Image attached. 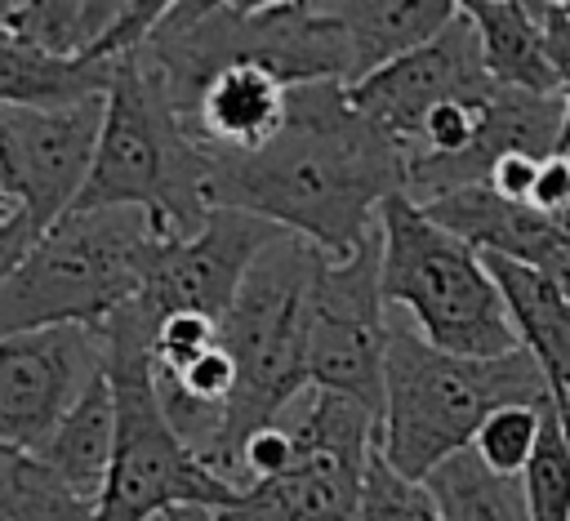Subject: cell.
<instances>
[{
    "mask_svg": "<svg viewBox=\"0 0 570 521\" xmlns=\"http://www.w3.org/2000/svg\"><path fill=\"white\" fill-rule=\"evenodd\" d=\"M401 187V147L356 116L338 80L285 89L281 129L236 156H209L205 205L236 209L343 258L370 232L374 214Z\"/></svg>",
    "mask_w": 570,
    "mask_h": 521,
    "instance_id": "1",
    "label": "cell"
},
{
    "mask_svg": "<svg viewBox=\"0 0 570 521\" xmlns=\"http://www.w3.org/2000/svg\"><path fill=\"white\" fill-rule=\"evenodd\" d=\"M316 254L321 249L285 232L267 240L218 321V347L232 356L236 387L205 468L227 490H236L240 445L281 423V414L307 392V285Z\"/></svg>",
    "mask_w": 570,
    "mask_h": 521,
    "instance_id": "2",
    "label": "cell"
},
{
    "mask_svg": "<svg viewBox=\"0 0 570 521\" xmlns=\"http://www.w3.org/2000/svg\"><path fill=\"white\" fill-rule=\"evenodd\" d=\"M534 401H548V383L521 347L499 361H468L428 347L410 325H387L374 450L396 476L423 481L472 445L490 410Z\"/></svg>",
    "mask_w": 570,
    "mask_h": 521,
    "instance_id": "3",
    "label": "cell"
},
{
    "mask_svg": "<svg viewBox=\"0 0 570 521\" xmlns=\"http://www.w3.org/2000/svg\"><path fill=\"white\" fill-rule=\"evenodd\" d=\"M209 156L174 120L160 80L134 53L116 58L102 94L94 165L71 209H142L165 240L191 236L205 205Z\"/></svg>",
    "mask_w": 570,
    "mask_h": 521,
    "instance_id": "4",
    "label": "cell"
},
{
    "mask_svg": "<svg viewBox=\"0 0 570 521\" xmlns=\"http://www.w3.org/2000/svg\"><path fill=\"white\" fill-rule=\"evenodd\" d=\"M165 236L142 209H71L31 240L0 285V338L80 325L102 330L138 298Z\"/></svg>",
    "mask_w": 570,
    "mask_h": 521,
    "instance_id": "5",
    "label": "cell"
},
{
    "mask_svg": "<svg viewBox=\"0 0 570 521\" xmlns=\"http://www.w3.org/2000/svg\"><path fill=\"white\" fill-rule=\"evenodd\" d=\"M98 338L102 374L116 401V450L89 521H156L169 508L223 512L236 499V490H227L209 468L191 459V450L169 432L156 405L147 356L151 325L142 321V312L125 303L102 321Z\"/></svg>",
    "mask_w": 570,
    "mask_h": 521,
    "instance_id": "6",
    "label": "cell"
},
{
    "mask_svg": "<svg viewBox=\"0 0 570 521\" xmlns=\"http://www.w3.org/2000/svg\"><path fill=\"white\" fill-rule=\"evenodd\" d=\"M379 227V298L410 307L419 338L436 352L468 361H499L517 352L503 298L463 240L441 232L405 196H387L374 214Z\"/></svg>",
    "mask_w": 570,
    "mask_h": 521,
    "instance_id": "7",
    "label": "cell"
},
{
    "mask_svg": "<svg viewBox=\"0 0 570 521\" xmlns=\"http://www.w3.org/2000/svg\"><path fill=\"white\" fill-rule=\"evenodd\" d=\"M383 298L379 227L343 258L316 254L307 285V387L338 392L370 414L383 401Z\"/></svg>",
    "mask_w": 570,
    "mask_h": 521,
    "instance_id": "8",
    "label": "cell"
},
{
    "mask_svg": "<svg viewBox=\"0 0 570 521\" xmlns=\"http://www.w3.org/2000/svg\"><path fill=\"white\" fill-rule=\"evenodd\" d=\"M98 125L102 98L67 107H0V191L36 236L71 214L94 165Z\"/></svg>",
    "mask_w": 570,
    "mask_h": 521,
    "instance_id": "9",
    "label": "cell"
},
{
    "mask_svg": "<svg viewBox=\"0 0 570 521\" xmlns=\"http://www.w3.org/2000/svg\"><path fill=\"white\" fill-rule=\"evenodd\" d=\"M499 85L485 76L476 36L468 18L454 4V18L423 40L419 49L383 62L379 71L361 76L356 85H343V98L356 116H365L374 129H383L396 147L414 138L423 116L441 102H476L490 98Z\"/></svg>",
    "mask_w": 570,
    "mask_h": 521,
    "instance_id": "10",
    "label": "cell"
},
{
    "mask_svg": "<svg viewBox=\"0 0 570 521\" xmlns=\"http://www.w3.org/2000/svg\"><path fill=\"white\" fill-rule=\"evenodd\" d=\"M281 227L236 214V209H209L191 236L165 240L147 267V281L134 298L147 325H156L169 312H196L214 325L223 321L227 303L236 298L254 254L276 240Z\"/></svg>",
    "mask_w": 570,
    "mask_h": 521,
    "instance_id": "11",
    "label": "cell"
},
{
    "mask_svg": "<svg viewBox=\"0 0 570 521\" xmlns=\"http://www.w3.org/2000/svg\"><path fill=\"white\" fill-rule=\"evenodd\" d=\"M98 370V330L49 325L0 338V441L36 454Z\"/></svg>",
    "mask_w": 570,
    "mask_h": 521,
    "instance_id": "12",
    "label": "cell"
},
{
    "mask_svg": "<svg viewBox=\"0 0 570 521\" xmlns=\"http://www.w3.org/2000/svg\"><path fill=\"white\" fill-rule=\"evenodd\" d=\"M419 209L441 232L463 240L472 254H494V258H508V263H521L534 272L570 276V227L548 214H534L521 200L494 196L485 183L459 187Z\"/></svg>",
    "mask_w": 570,
    "mask_h": 521,
    "instance_id": "13",
    "label": "cell"
},
{
    "mask_svg": "<svg viewBox=\"0 0 570 521\" xmlns=\"http://www.w3.org/2000/svg\"><path fill=\"white\" fill-rule=\"evenodd\" d=\"M285 120V85L258 62L218 67L178 111L183 134L205 156H236L263 147Z\"/></svg>",
    "mask_w": 570,
    "mask_h": 521,
    "instance_id": "14",
    "label": "cell"
},
{
    "mask_svg": "<svg viewBox=\"0 0 570 521\" xmlns=\"http://www.w3.org/2000/svg\"><path fill=\"white\" fill-rule=\"evenodd\" d=\"M365 459L294 450V463L245 485L214 521H361Z\"/></svg>",
    "mask_w": 570,
    "mask_h": 521,
    "instance_id": "15",
    "label": "cell"
},
{
    "mask_svg": "<svg viewBox=\"0 0 570 521\" xmlns=\"http://www.w3.org/2000/svg\"><path fill=\"white\" fill-rule=\"evenodd\" d=\"M481 263L503 298L517 347L539 365L548 383V401L557 405L566 370H570V276L534 272V267H521L494 254H481Z\"/></svg>",
    "mask_w": 570,
    "mask_h": 521,
    "instance_id": "16",
    "label": "cell"
},
{
    "mask_svg": "<svg viewBox=\"0 0 570 521\" xmlns=\"http://www.w3.org/2000/svg\"><path fill=\"white\" fill-rule=\"evenodd\" d=\"M330 13L347 45L343 85H356L383 62L432 40L454 18V4L450 0H330Z\"/></svg>",
    "mask_w": 570,
    "mask_h": 521,
    "instance_id": "17",
    "label": "cell"
},
{
    "mask_svg": "<svg viewBox=\"0 0 570 521\" xmlns=\"http://www.w3.org/2000/svg\"><path fill=\"white\" fill-rule=\"evenodd\" d=\"M111 450H116V401H111V383L98 370L89 379V387L71 401V410L58 419V427L45 436V445L36 450V459L80 499L94 508V499L102 494L107 468H111Z\"/></svg>",
    "mask_w": 570,
    "mask_h": 521,
    "instance_id": "18",
    "label": "cell"
},
{
    "mask_svg": "<svg viewBox=\"0 0 570 521\" xmlns=\"http://www.w3.org/2000/svg\"><path fill=\"white\" fill-rule=\"evenodd\" d=\"M116 58H53L13 27L0 22V107H67L102 98L111 85Z\"/></svg>",
    "mask_w": 570,
    "mask_h": 521,
    "instance_id": "19",
    "label": "cell"
},
{
    "mask_svg": "<svg viewBox=\"0 0 570 521\" xmlns=\"http://www.w3.org/2000/svg\"><path fill=\"white\" fill-rule=\"evenodd\" d=\"M459 13L468 18V27L476 36L481 67L499 89L539 94V98L561 94L552 67L543 58L539 31L525 13V0H468V4H459Z\"/></svg>",
    "mask_w": 570,
    "mask_h": 521,
    "instance_id": "20",
    "label": "cell"
},
{
    "mask_svg": "<svg viewBox=\"0 0 570 521\" xmlns=\"http://www.w3.org/2000/svg\"><path fill=\"white\" fill-rule=\"evenodd\" d=\"M423 490L436 503L441 521H530L521 481L485 472L472 450H459L445 463H436L423 476Z\"/></svg>",
    "mask_w": 570,
    "mask_h": 521,
    "instance_id": "21",
    "label": "cell"
},
{
    "mask_svg": "<svg viewBox=\"0 0 570 521\" xmlns=\"http://www.w3.org/2000/svg\"><path fill=\"white\" fill-rule=\"evenodd\" d=\"M120 0H40V4H13L9 22L18 36H27L31 45H40L53 58H98V45L107 40V31L120 18Z\"/></svg>",
    "mask_w": 570,
    "mask_h": 521,
    "instance_id": "22",
    "label": "cell"
},
{
    "mask_svg": "<svg viewBox=\"0 0 570 521\" xmlns=\"http://www.w3.org/2000/svg\"><path fill=\"white\" fill-rule=\"evenodd\" d=\"M89 512L31 450L0 441V521H89Z\"/></svg>",
    "mask_w": 570,
    "mask_h": 521,
    "instance_id": "23",
    "label": "cell"
},
{
    "mask_svg": "<svg viewBox=\"0 0 570 521\" xmlns=\"http://www.w3.org/2000/svg\"><path fill=\"white\" fill-rule=\"evenodd\" d=\"M517 481L530 521H570V432L561 427L552 401L539 414V436Z\"/></svg>",
    "mask_w": 570,
    "mask_h": 521,
    "instance_id": "24",
    "label": "cell"
},
{
    "mask_svg": "<svg viewBox=\"0 0 570 521\" xmlns=\"http://www.w3.org/2000/svg\"><path fill=\"white\" fill-rule=\"evenodd\" d=\"M548 401H534V405H499L481 419L476 436H472V454L485 472L494 476H521L530 450H534V436H539V414H543Z\"/></svg>",
    "mask_w": 570,
    "mask_h": 521,
    "instance_id": "25",
    "label": "cell"
},
{
    "mask_svg": "<svg viewBox=\"0 0 570 521\" xmlns=\"http://www.w3.org/2000/svg\"><path fill=\"white\" fill-rule=\"evenodd\" d=\"M361 521H441V517L423 481L396 476L383 463V454L370 445L365 472H361Z\"/></svg>",
    "mask_w": 570,
    "mask_h": 521,
    "instance_id": "26",
    "label": "cell"
},
{
    "mask_svg": "<svg viewBox=\"0 0 570 521\" xmlns=\"http://www.w3.org/2000/svg\"><path fill=\"white\" fill-rule=\"evenodd\" d=\"M218 343V325L209 316H196V312H169L151 325V338H147V356H151V370H183L191 365L200 352H209Z\"/></svg>",
    "mask_w": 570,
    "mask_h": 521,
    "instance_id": "27",
    "label": "cell"
},
{
    "mask_svg": "<svg viewBox=\"0 0 570 521\" xmlns=\"http://www.w3.org/2000/svg\"><path fill=\"white\" fill-rule=\"evenodd\" d=\"M525 13L539 31V45H543V58L561 85V94L570 89V0H525Z\"/></svg>",
    "mask_w": 570,
    "mask_h": 521,
    "instance_id": "28",
    "label": "cell"
},
{
    "mask_svg": "<svg viewBox=\"0 0 570 521\" xmlns=\"http://www.w3.org/2000/svg\"><path fill=\"white\" fill-rule=\"evenodd\" d=\"M525 205H530L534 214L557 218V223L566 218V209H570V160H566V156H548V160H539Z\"/></svg>",
    "mask_w": 570,
    "mask_h": 521,
    "instance_id": "29",
    "label": "cell"
},
{
    "mask_svg": "<svg viewBox=\"0 0 570 521\" xmlns=\"http://www.w3.org/2000/svg\"><path fill=\"white\" fill-rule=\"evenodd\" d=\"M534 169H539V160H530V156H503V160H494V169L485 174V187H490L494 196H503V200H521V205H525L530 183H534Z\"/></svg>",
    "mask_w": 570,
    "mask_h": 521,
    "instance_id": "30",
    "label": "cell"
},
{
    "mask_svg": "<svg viewBox=\"0 0 570 521\" xmlns=\"http://www.w3.org/2000/svg\"><path fill=\"white\" fill-rule=\"evenodd\" d=\"M31 240H36V232H31V223L22 214H13L9 223H0V285L9 281V272L18 267V258L31 249Z\"/></svg>",
    "mask_w": 570,
    "mask_h": 521,
    "instance_id": "31",
    "label": "cell"
},
{
    "mask_svg": "<svg viewBox=\"0 0 570 521\" xmlns=\"http://www.w3.org/2000/svg\"><path fill=\"white\" fill-rule=\"evenodd\" d=\"M570 151V89L561 94V134H557V156Z\"/></svg>",
    "mask_w": 570,
    "mask_h": 521,
    "instance_id": "32",
    "label": "cell"
},
{
    "mask_svg": "<svg viewBox=\"0 0 570 521\" xmlns=\"http://www.w3.org/2000/svg\"><path fill=\"white\" fill-rule=\"evenodd\" d=\"M13 214H18V209H13V205H9V200H4V191H0V223H9V218H13Z\"/></svg>",
    "mask_w": 570,
    "mask_h": 521,
    "instance_id": "33",
    "label": "cell"
}]
</instances>
